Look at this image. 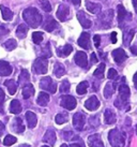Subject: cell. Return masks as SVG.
I'll use <instances>...</instances> for the list:
<instances>
[{"instance_id":"obj_1","label":"cell","mask_w":137,"mask_h":147,"mask_svg":"<svg viewBox=\"0 0 137 147\" xmlns=\"http://www.w3.org/2000/svg\"><path fill=\"white\" fill-rule=\"evenodd\" d=\"M23 17L25 22L28 24V26L36 28L39 27L42 22V15L36 8H28L23 12Z\"/></svg>"},{"instance_id":"obj_2","label":"cell","mask_w":137,"mask_h":147,"mask_svg":"<svg viewBox=\"0 0 137 147\" xmlns=\"http://www.w3.org/2000/svg\"><path fill=\"white\" fill-rule=\"evenodd\" d=\"M108 141L111 147H123L125 145V136L118 129H113L109 131Z\"/></svg>"},{"instance_id":"obj_3","label":"cell","mask_w":137,"mask_h":147,"mask_svg":"<svg viewBox=\"0 0 137 147\" xmlns=\"http://www.w3.org/2000/svg\"><path fill=\"white\" fill-rule=\"evenodd\" d=\"M47 69H48L47 58L45 57L36 58L34 63H33V71L36 74H45L47 73Z\"/></svg>"},{"instance_id":"obj_4","label":"cell","mask_w":137,"mask_h":147,"mask_svg":"<svg viewBox=\"0 0 137 147\" xmlns=\"http://www.w3.org/2000/svg\"><path fill=\"white\" fill-rule=\"evenodd\" d=\"M118 20H119V27L121 28L124 27L125 23H128V21L132 20V14L128 12L122 4L118 5Z\"/></svg>"},{"instance_id":"obj_5","label":"cell","mask_w":137,"mask_h":147,"mask_svg":"<svg viewBox=\"0 0 137 147\" xmlns=\"http://www.w3.org/2000/svg\"><path fill=\"white\" fill-rule=\"evenodd\" d=\"M40 87L43 90H47V91L52 92V94H55L57 91V84L49 76H45V78L41 80Z\"/></svg>"},{"instance_id":"obj_6","label":"cell","mask_w":137,"mask_h":147,"mask_svg":"<svg viewBox=\"0 0 137 147\" xmlns=\"http://www.w3.org/2000/svg\"><path fill=\"white\" fill-rule=\"evenodd\" d=\"M60 105L68 111H72L76 107V100L73 96H62L60 98Z\"/></svg>"},{"instance_id":"obj_7","label":"cell","mask_w":137,"mask_h":147,"mask_svg":"<svg viewBox=\"0 0 137 147\" xmlns=\"http://www.w3.org/2000/svg\"><path fill=\"white\" fill-rule=\"evenodd\" d=\"M113 18V10H107L103 12V14L100 15V23L102 24V27L108 28Z\"/></svg>"},{"instance_id":"obj_8","label":"cell","mask_w":137,"mask_h":147,"mask_svg":"<svg viewBox=\"0 0 137 147\" xmlns=\"http://www.w3.org/2000/svg\"><path fill=\"white\" fill-rule=\"evenodd\" d=\"M85 123H86V117L85 115L78 112L76 114L73 116V125L75 127V129L77 131H81L85 127Z\"/></svg>"},{"instance_id":"obj_9","label":"cell","mask_w":137,"mask_h":147,"mask_svg":"<svg viewBox=\"0 0 137 147\" xmlns=\"http://www.w3.org/2000/svg\"><path fill=\"white\" fill-rule=\"evenodd\" d=\"M68 15H70V9H68V5L60 4L58 10H57V17L61 22H65L68 18Z\"/></svg>"},{"instance_id":"obj_10","label":"cell","mask_w":137,"mask_h":147,"mask_svg":"<svg viewBox=\"0 0 137 147\" xmlns=\"http://www.w3.org/2000/svg\"><path fill=\"white\" fill-rule=\"evenodd\" d=\"M111 55H113V60L117 62V63H122V62L124 61L125 59L128 58V55L125 53L124 51L122 49H113V52H111Z\"/></svg>"},{"instance_id":"obj_11","label":"cell","mask_w":137,"mask_h":147,"mask_svg":"<svg viewBox=\"0 0 137 147\" xmlns=\"http://www.w3.org/2000/svg\"><path fill=\"white\" fill-rule=\"evenodd\" d=\"M74 60L76 62L77 65H79L81 68H87L88 65V59H87V55L84 52H77L75 54Z\"/></svg>"},{"instance_id":"obj_12","label":"cell","mask_w":137,"mask_h":147,"mask_svg":"<svg viewBox=\"0 0 137 147\" xmlns=\"http://www.w3.org/2000/svg\"><path fill=\"white\" fill-rule=\"evenodd\" d=\"M77 20H78V22H79V24L86 29L90 28V27L92 26V22L87 17V15H86V13L84 12V11L77 12Z\"/></svg>"},{"instance_id":"obj_13","label":"cell","mask_w":137,"mask_h":147,"mask_svg":"<svg viewBox=\"0 0 137 147\" xmlns=\"http://www.w3.org/2000/svg\"><path fill=\"white\" fill-rule=\"evenodd\" d=\"M85 107L89 111H95L100 107V101L95 96H91L85 102Z\"/></svg>"},{"instance_id":"obj_14","label":"cell","mask_w":137,"mask_h":147,"mask_svg":"<svg viewBox=\"0 0 137 147\" xmlns=\"http://www.w3.org/2000/svg\"><path fill=\"white\" fill-rule=\"evenodd\" d=\"M78 45L85 49H90V36H89L88 32H83L81 34V37L77 41Z\"/></svg>"},{"instance_id":"obj_15","label":"cell","mask_w":137,"mask_h":147,"mask_svg":"<svg viewBox=\"0 0 137 147\" xmlns=\"http://www.w3.org/2000/svg\"><path fill=\"white\" fill-rule=\"evenodd\" d=\"M130 97V88L126 84H121L119 86V98L121 101L126 102Z\"/></svg>"},{"instance_id":"obj_16","label":"cell","mask_w":137,"mask_h":147,"mask_svg":"<svg viewBox=\"0 0 137 147\" xmlns=\"http://www.w3.org/2000/svg\"><path fill=\"white\" fill-rule=\"evenodd\" d=\"M88 144L90 147H104V144L99 134L90 135L88 138Z\"/></svg>"},{"instance_id":"obj_17","label":"cell","mask_w":137,"mask_h":147,"mask_svg":"<svg viewBox=\"0 0 137 147\" xmlns=\"http://www.w3.org/2000/svg\"><path fill=\"white\" fill-rule=\"evenodd\" d=\"M12 73V67L4 60H0V76H9Z\"/></svg>"},{"instance_id":"obj_18","label":"cell","mask_w":137,"mask_h":147,"mask_svg":"<svg viewBox=\"0 0 137 147\" xmlns=\"http://www.w3.org/2000/svg\"><path fill=\"white\" fill-rule=\"evenodd\" d=\"M43 141H44L45 143L54 146L55 143H56V133H55V131L52 130V129H48V130L46 131L44 138H43Z\"/></svg>"},{"instance_id":"obj_19","label":"cell","mask_w":137,"mask_h":147,"mask_svg":"<svg viewBox=\"0 0 137 147\" xmlns=\"http://www.w3.org/2000/svg\"><path fill=\"white\" fill-rule=\"evenodd\" d=\"M86 8L90 13L92 14H97V13L101 12V4L94 3V2H90V1H86Z\"/></svg>"},{"instance_id":"obj_20","label":"cell","mask_w":137,"mask_h":147,"mask_svg":"<svg viewBox=\"0 0 137 147\" xmlns=\"http://www.w3.org/2000/svg\"><path fill=\"white\" fill-rule=\"evenodd\" d=\"M104 119L107 125H113L116 123V114L113 113V111L107 109L104 113Z\"/></svg>"},{"instance_id":"obj_21","label":"cell","mask_w":137,"mask_h":147,"mask_svg":"<svg viewBox=\"0 0 137 147\" xmlns=\"http://www.w3.org/2000/svg\"><path fill=\"white\" fill-rule=\"evenodd\" d=\"M72 51H73L72 45L65 44L63 47H59V49H57V54H58L59 57H66V56H68L70 54L72 53Z\"/></svg>"},{"instance_id":"obj_22","label":"cell","mask_w":137,"mask_h":147,"mask_svg":"<svg viewBox=\"0 0 137 147\" xmlns=\"http://www.w3.org/2000/svg\"><path fill=\"white\" fill-rule=\"evenodd\" d=\"M26 119H27V123H28L29 128H34L36 126V123H38V118H36V115L33 113V112H30L28 111L26 113Z\"/></svg>"},{"instance_id":"obj_23","label":"cell","mask_w":137,"mask_h":147,"mask_svg":"<svg viewBox=\"0 0 137 147\" xmlns=\"http://www.w3.org/2000/svg\"><path fill=\"white\" fill-rule=\"evenodd\" d=\"M33 94H34V88H33L32 84H26L24 85L23 87V97L24 99H29L30 97H32Z\"/></svg>"},{"instance_id":"obj_24","label":"cell","mask_w":137,"mask_h":147,"mask_svg":"<svg viewBox=\"0 0 137 147\" xmlns=\"http://www.w3.org/2000/svg\"><path fill=\"white\" fill-rule=\"evenodd\" d=\"M28 26L26 24H20L16 29V36L19 39H24L27 36V32H28Z\"/></svg>"},{"instance_id":"obj_25","label":"cell","mask_w":137,"mask_h":147,"mask_svg":"<svg viewBox=\"0 0 137 147\" xmlns=\"http://www.w3.org/2000/svg\"><path fill=\"white\" fill-rule=\"evenodd\" d=\"M115 87H116V84L115 83H107L106 86L104 88V97L106 99H109L111 96H113V91H115Z\"/></svg>"},{"instance_id":"obj_26","label":"cell","mask_w":137,"mask_h":147,"mask_svg":"<svg viewBox=\"0 0 137 147\" xmlns=\"http://www.w3.org/2000/svg\"><path fill=\"white\" fill-rule=\"evenodd\" d=\"M49 102V96L46 92H41L36 99V103L41 106H46Z\"/></svg>"},{"instance_id":"obj_27","label":"cell","mask_w":137,"mask_h":147,"mask_svg":"<svg viewBox=\"0 0 137 147\" xmlns=\"http://www.w3.org/2000/svg\"><path fill=\"white\" fill-rule=\"evenodd\" d=\"M57 22L52 18V17H49L48 20L46 21V23H45L44 25V29L46 30V31H48V32H52V31H54L55 29L57 28Z\"/></svg>"},{"instance_id":"obj_28","label":"cell","mask_w":137,"mask_h":147,"mask_svg":"<svg viewBox=\"0 0 137 147\" xmlns=\"http://www.w3.org/2000/svg\"><path fill=\"white\" fill-rule=\"evenodd\" d=\"M134 34H135V29H131L130 31H125L123 33V44L125 46H129L130 45V43L132 42Z\"/></svg>"},{"instance_id":"obj_29","label":"cell","mask_w":137,"mask_h":147,"mask_svg":"<svg viewBox=\"0 0 137 147\" xmlns=\"http://www.w3.org/2000/svg\"><path fill=\"white\" fill-rule=\"evenodd\" d=\"M4 85L8 87L9 94H15V92H16V90H17V84L15 83L14 80H8V81H5V82H4Z\"/></svg>"},{"instance_id":"obj_30","label":"cell","mask_w":137,"mask_h":147,"mask_svg":"<svg viewBox=\"0 0 137 147\" xmlns=\"http://www.w3.org/2000/svg\"><path fill=\"white\" fill-rule=\"evenodd\" d=\"M10 112L13 114H19L21 112V105L18 100H13L10 104Z\"/></svg>"},{"instance_id":"obj_31","label":"cell","mask_w":137,"mask_h":147,"mask_svg":"<svg viewBox=\"0 0 137 147\" xmlns=\"http://www.w3.org/2000/svg\"><path fill=\"white\" fill-rule=\"evenodd\" d=\"M65 73V69L62 63H59V62H56L55 63V67H54V74L56 75L57 78H61L62 75H64Z\"/></svg>"},{"instance_id":"obj_32","label":"cell","mask_w":137,"mask_h":147,"mask_svg":"<svg viewBox=\"0 0 137 147\" xmlns=\"http://www.w3.org/2000/svg\"><path fill=\"white\" fill-rule=\"evenodd\" d=\"M1 9V12H2V17H3L4 21H11L13 18V12L10 10L9 8L4 7V5H1L0 7Z\"/></svg>"},{"instance_id":"obj_33","label":"cell","mask_w":137,"mask_h":147,"mask_svg":"<svg viewBox=\"0 0 137 147\" xmlns=\"http://www.w3.org/2000/svg\"><path fill=\"white\" fill-rule=\"evenodd\" d=\"M29 80H30V75H29V72L27 70H21V73L19 75V78H18V82L19 84L21 85H26V84H28Z\"/></svg>"},{"instance_id":"obj_34","label":"cell","mask_w":137,"mask_h":147,"mask_svg":"<svg viewBox=\"0 0 137 147\" xmlns=\"http://www.w3.org/2000/svg\"><path fill=\"white\" fill-rule=\"evenodd\" d=\"M12 129H14V131H16L17 133H21V132H24L25 127H24V125H23L21 119L18 118V117L15 118V121H14V128H12Z\"/></svg>"},{"instance_id":"obj_35","label":"cell","mask_w":137,"mask_h":147,"mask_svg":"<svg viewBox=\"0 0 137 147\" xmlns=\"http://www.w3.org/2000/svg\"><path fill=\"white\" fill-rule=\"evenodd\" d=\"M87 88H88V82H86V81H84V82L79 83L78 85H77V88H76V92L78 94H85L86 92H87Z\"/></svg>"},{"instance_id":"obj_36","label":"cell","mask_w":137,"mask_h":147,"mask_svg":"<svg viewBox=\"0 0 137 147\" xmlns=\"http://www.w3.org/2000/svg\"><path fill=\"white\" fill-rule=\"evenodd\" d=\"M17 46V42L14 39H9L8 41H5L3 43V47L7 51H13Z\"/></svg>"},{"instance_id":"obj_37","label":"cell","mask_w":137,"mask_h":147,"mask_svg":"<svg viewBox=\"0 0 137 147\" xmlns=\"http://www.w3.org/2000/svg\"><path fill=\"white\" fill-rule=\"evenodd\" d=\"M104 70H105V63H101V65L97 67V69L94 71L93 75H94L95 78L102 80V78H104Z\"/></svg>"},{"instance_id":"obj_38","label":"cell","mask_w":137,"mask_h":147,"mask_svg":"<svg viewBox=\"0 0 137 147\" xmlns=\"http://www.w3.org/2000/svg\"><path fill=\"white\" fill-rule=\"evenodd\" d=\"M55 120H56V123H58V125H62V123H66L68 120V117L66 114H63V113H60V114H58L56 116V118H55Z\"/></svg>"},{"instance_id":"obj_39","label":"cell","mask_w":137,"mask_h":147,"mask_svg":"<svg viewBox=\"0 0 137 147\" xmlns=\"http://www.w3.org/2000/svg\"><path fill=\"white\" fill-rule=\"evenodd\" d=\"M16 141H17V139L15 136L9 134L4 138L3 144H4V146H11V145H13L14 143H16Z\"/></svg>"},{"instance_id":"obj_40","label":"cell","mask_w":137,"mask_h":147,"mask_svg":"<svg viewBox=\"0 0 137 147\" xmlns=\"http://www.w3.org/2000/svg\"><path fill=\"white\" fill-rule=\"evenodd\" d=\"M32 40L36 44H40L41 42L43 41V33L40 31H36L32 33Z\"/></svg>"},{"instance_id":"obj_41","label":"cell","mask_w":137,"mask_h":147,"mask_svg":"<svg viewBox=\"0 0 137 147\" xmlns=\"http://www.w3.org/2000/svg\"><path fill=\"white\" fill-rule=\"evenodd\" d=\"M40 4H41V8L44 10L45 12H50L52 11V5L49 3L47 0H40Z\"/></svg>"},{"instance_id":"obj_42","label":"cell","mask_w":137,"mask_h":147,"mask_svg":"<svg viewBox=\"0 0 137 147\" xmlns=\"http://www.w3.org/2000/svg\"><path fill=\"white\" fill-rule=\"evenodd\" d=\"M70 87H71V85H70L68 81V80H64L60 84V91L61 92H68V90H70Z\"/></svg>"},{"instance_id":"obj_43","label":"cell","mask_w":137,"mask_h":147,"mask_svg":"<svg viewBox=\"0 0 137 147\" xmlns=\"http://www.w3.org/2000/svg\"><path fill=\"white\" fill-rule=\"evenodd\" d=\"M107 78H108L109 80H115V78H118L117 71H116L115 69H109L108 74H107Z\"/></svg>"},{"instance_id":"obj_44","label":"cell","mask_w":137,"mask_h":147,"mask_svg":"<svg viewBox=\"0 0 137 147\" xmlns=\"http://www.w3.org/2000/svg\"><path fill=\"white\" fill-rule=\"evenodd\" d=\"M4 100H5L4 91L0 88V113H2V104L4 103Z\"/></svg>"},{"instance_id":"obj_45","label":"cell","mask_w":137,"mask_h":147,"mask_svg":"<svg viewBox=\"0 0 137 147\" xmlns=\"http://www.w3.org/2000/svg\"><path fill=\"white\" fill-rule=\"evenodd\" d=\"M9 33V30L5 27H3V26H0V38L4 37V36H7Z\"/></svg>"},{"instance_id":"obj_46","label":"cell","mask_w":137,"mask_h":147,"mask_svg":"<svg viewBox=\"0 0 137 147\" xmlns=\"http://www.w3.org/2000/svg\"><path fill=\"white\" fill-rule=\"evenodd\" d=\"M93 41H94V45H95V47H100V43H101V37L100 36H94L93 38Z\"/></svg>"},{"instance_id":"obj_47","label":"cell","mask_w":137,"mask_h":147,"mask_svg":"<svg viewBox=\"0 0 137 147\" xmlns=\"http://www.w3.org/2000/svg\"><path fill=\"white\" fill-rule=\"evenodd\" d=\"M110 40H111V43H116L117 42V32L116 31H113L111 34H110Z\"/></svg>"},{"instance_id":"obj_48","label":"cell","mask_w":137,"mask_h":147,"mask_svg":"<svg viewBox=\"0 0 137 147\" xmlns=\"http://www.w3.org/2000/svg\"><path fill=\"white\" fill-rule=\"evenodd\" d=\"M91 62H92V63H97V54L95 53L91 54Z\"/></svg>"},{"instance_id":"obj_49","label":"cell","mask_w":137,"mask_h":147,"mask_svg":"<svg viewBox=\"0 0 137 147\" xmlns=\"http://www.w3.org/2000/svg\"><path fill=\"white\" fill-rule=\"evenodd\" d=\"M3 132H4V125L0 121V136L3 134Z\"/></svg>"},{"instance_id":"obj_50","label":"cell","mask_w":137,"mask_h":147,"mask_svg":"<svg viewBox=\"0 0 137 147\" xmlns=\"http://www.w3.org/2000/svg\"><path fill=\"white\" fill-rule=\"evenodd\" d=\"M131 52H132V54H133V55H137V45H135V46H132V47H131Z\"/></svg>"},{"instance_id":"obj_51","label":"cell","mask_w":137,"mask_h":147,"mask_svg":"<svg viewBox=\"0 0 137 147\" xmlns=\"http://www.w3.org/2000/svg\"><path fill=\"white\" fill-rule=\"evenodd\" d=\"M73 4H75L76 7H79L81 5V0H72Z\"/></svg>"},{"instance_id":"obj_52","label":"cell","mask_w":137,"mask_h":147,"mask_svg":"<svg viewBox=\"0 0 137 147\" xmlns=\"http://www.w3.org/2000/svg\"><path fill=\"white\" fill-rule=\"evenodd\" d=\"M133 81H134V85H135V88L137 89V73H135V75H134Z\"/></svg>"},{"instance_id":"obj_53","label":"cell","mask_w":137,"mask_h":147,"mask_svg":"<svg viewBox=\"0 0 137 147\" xmlns=\"http://www.w3.org/2000/svg\"><path fill=\"white\" fill-rule=\"evenodd\" d=\"M133 5H134L135 11H136V13H137V0H133Z\"/></svg>"},{"instance_id":"obj_54","label":"cell","mask_w":137,"mask_h":147,"mask_svg":"<svg viewBox=\"0 0 137 147\" xmlns=\"http://www.w3.org/2000/svg\"><path fill=\"white\" fill-rule=\"evenodd\" d=\"M70 147H81V145H78V144H71V145H70Z\"/></svg>"},{"instance_id":"obj_55","label":"cell","mask_w":137,"mask_h":147,"mask_svg":"<svg viewBox=\"0 0 137 147\" xmlns=\"http://www.w3.org/2000/svg\"><path fill=\"white\" fill-rule=\"evenodd\" d=\"M60 147H70V146H68V145H66V144H62V145H61Z\"/></svg>"},{"instance_id":"obj_56","label":"cell","mask_w":137,"mask_h":147,"mask_svg":"<svg viewBox=\"0 0 137 147\" xmlns=\"http://www.w3.org/2000/svg\"><path fill=\"white\" fill-rule=\"evenodd\" d=\"M20 147H29V146H28V145H21Z\"/></svg>"},{"instance_id":"obj_57","label":"cell","mask_w":137,"mask_h":147,"mask_svg":"<svg viewBox=\"0 0 137 147\" xmlns=\"http://www.w3.org/2000/svg\"><path fill=\"white\" fill-rule=\"evenodd\" d=\"M136 134H137V126H136Z\"/></svg>"},{"instance_id":"obj_58","label":"cell","mask_w":137,"mask_h":147,"mask_svg":"<svg viewBox=\"0 0 137 147\" xmlns=\"http://www.w3.org/2000/svg\"><path fill=\"white\" fill-rule=\"evenodd\" d=\"M42 147H48V146H42Z\"/></svg>"}]
</instances>
